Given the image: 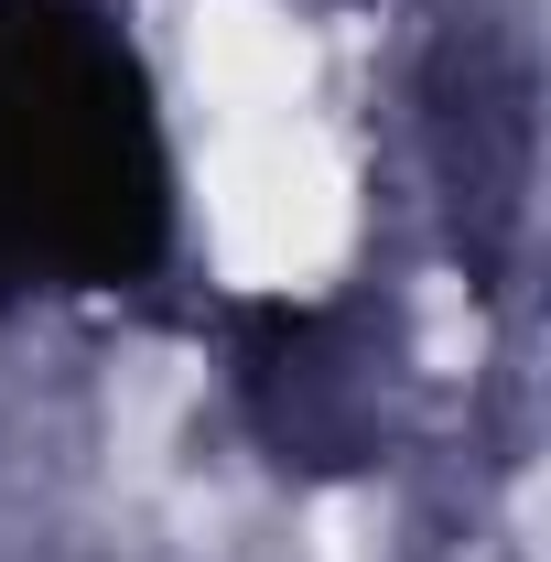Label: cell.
<instances>
[{"label": "cell", "mask_w": 551, "mask_h": 562, "mask_svg": "<svg viewBox=\"0 0 551 562\" xmlns=\"http://www.w3.org/2000/svg\"><path fill=\"white\" fill-rule=\"evenodd\" d=\"M216 379L271 476L357 487L401 443L412 336L379 292H238L216 303Z\"/></svg>", "instance_id": "7a4b0ae2"}, {"label": "cell", "mask_w": 551, "mask_h": 562, "mask_svg": "<svg viewBox=\"0 0 551 562\" xmlns=\"http://www.w3.org/2000/svg\"><path fill=\"white\" fill-rule=\"evenodd\" d=\"M336 11H357V0H336Z\"/></svg>", "instance_id": "3957f363"}, {"label": "cell", "mask_w": 551, "mask_h": 562, "mask_svg": "<svg viewBox=\"0 0 551 562\" xmlns=\"http://www.w3.org/2000/svg\"><path fill=\"white\" fill-rule=\"evenodd\" d=\"M184 260V151L131 0H0V325L140 303Z\"/></svg>", "instance_id": "6da1fadb"}]
</instances>
